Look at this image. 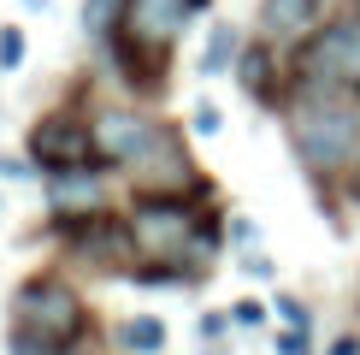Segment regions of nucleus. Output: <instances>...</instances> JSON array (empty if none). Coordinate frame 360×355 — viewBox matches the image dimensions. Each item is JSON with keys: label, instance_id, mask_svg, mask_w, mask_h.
<instances>
[{"label": "nucleus", "instance_id": "obj_1", "mask_svg": "<svg viewBox=\"0 0 360 355\" xmlns=\"http://www.w3.org/2000/svg\"><path fill=\"white\" fill-rule=\"evenodd\" d=\"M290 142L313 178H349L360 160V95L342 89H295L290 95Z\"/></svg>", "mask_w": 360, "mask_h": 355}, {"label": "nucleus", "instance_id": "obj_2", "mask_svg": "<svg viewBox=\"0 0 360 355\" xmlns=\"http://www.w3.org/2000/svg\"><path fill=\"white\" fill-rule=\"evenodd\" d=\"M295 89L360 95V12H337L307 42H295Z\"/></svg>", "mask_w": 360, "mask_h": 355}, {"label": "nucleus", "instance_id": "obj_3", "mask_svg": "<svg viewBox=\"0 0 360 355\" xmlns=\"http://www.w3.org/2000/svg\"><path fill=\"white\" fill-rule=\"evenodd\" d=\"M130 237H136V255L154 261H213L201 249V213L189 207V196H142L130 213Z\"/></svg>", "mask_w": 360, "mask_h": 355}, {"label": "nucleus", "instance_id": "obj_4", "mask_svg": "<svg viewBox=\"0 0 360 355\" xmlns=\"http://www.w3.org/2000/svg\"><path fill=\"white\" fill-rule=\"evenodd\" d=\"M89 325L83 314V296L53 273H36L12 290V332H36V337H53V344H71Z\"/></svg>", "mask_w": 360, "mask_h": 355}, {"label": "nucleus", "instance_id": "obj_5", "mask_svg": "<svg viewBox=\"0 0 360 355\" xmlns=\"http://www.w3.org/2000/svg\"><path fill=\"white\" fill-rule=\"evenodd\" d=\"M130 172H136V184L148 196H207L201 172H195L189 148H184V137H177L172 125H154V142L142 148V160Z\"/></svg>", "mask_w": 360, "mask_h": 355}, {"label": "nucleus", "instance_id": "obj_6", "mask_svg": "<svg viewBox=\"0 0 360 355\" xmlns=\"http://www.w3.org/2000/svg\"><path fill=\"white\" fill-rule=\"evenodd\" d=\"M89 137H95V160H112V166H136L142 148L154 142V118L130 113V107H107L89 125Z\"/></svg>", "mask_w": 360, "mask_h": 355}, {"label": "nucleus", "instance_id": "obj_7", "mask_svg": "<svg viewBox=\"0 0 360 355\" xmlns=\"http://www.w3.org/2000/svg\"><path fill=\"white\" fill-rule=\"evenodd\" d=\"M30 160H36L41 172H59V166H83V160H95V137L77 125V118L53 113L41 118L36 130H30Z\"/></svg>", "mask_w": 360, "mask_h": 355}, {"label": "nucleus", "instance_id": "obj_8", "mask_svg": "<svg viewBox=\"0 0 360 355\" xmlns=\"http://www.w3.org/2000/svg\"><path fill=\"white\" fill-rule=\"evenodd\" d=\"M195 0H124V36L142 48H172L184 36Z\"/></svg>", "mask_w": 360, "mask_h": 355}, {"label": "nucleus", "instance_id": "obj_9", "mask_svg": "<svg viewBox=\"0 0 360 355\" xmlns=\"http://www.w3.org/2000/svg\"><path fill=\"white\" fill-rule=\"evenodd\" d=\"M48 201H53L59 219L101 213V207H107V178H101L95 160H83V166H59V172H48Z\"/></svg>", "mask_w": 360, "mask_h": 355}, {"label": "nucleus", "instance_id": "obj_10", "mask_svg": "<svg viewBox=\"0 0 360 355\" xmlns=\"http://www.w3.org/2000/svg\"><path fill=\"white\" fill-rule=\"evenodd\" d=\"M325 24V0H266L260 6V30L272 42H307Z\"/></svg>", "mask_w": 360, "mask_h": 355}, {"label": "nucleus", "instance_id": "obj_11", "mask_svg": "<svg viewBox=\"0 0 360 355\" xmlns=\"http://www.w3.org/2000/svg\"><path fill=\"white\" fill-rule=\"evenodd\" d=\"M231 71H236V83H243V95H254V101H278V66H272V48H266V42L243 48Z\"/></svg>", "mask_w": 360, "mask_h": 355}, {"label": "nucleus", "instance_id": "obj_12", "mask_svg": "<svg viewBox=\"0 0 360 355\" xmlns=\"http://www.w3.org/2000/svg\"><path fill=\"white\" fill-rule=\"evenodd\" d=\"M118 349L160 355V349H166V320H160V314H130L124 325H118Z\"/></svg>", "mask_w": 360, "mask_h": 355}, {"label": "nucleus", "instance_id": "obj_13", "mask_svg": "<svg viewBox=\"0 0 360 355\" xmlns=\"http://www.w3.org/2000/svg\"><path fill=\"white\" fill-rule=\"evenodd\" d=\"M236 54H243V36H236V24H219L213 36H207V48H201V71H207V77H219V71H231V66H236Z\"/></svg>", "mask_w": 360, "mask_h": 355}, {"label": "nucleus", "instance_id": "obj_14", "mask_svg": "<svg viewBox=\"0 0 360 355\" xmlns=\"http://www.w3.org/2000/svg\"><path fill=\"white\" fill-rule=\"evenodd\" d=\"M112 24H124V0H89L83 6V30L89 36H107Z\"/></svg>", "mask_w": 360, "mask_h": 355}, {"label": "nucleus", "instance_id": "obj_15", "mask_svg": "<svg viewBox=\"0 0 360 355\" xmlns=\"http://www.w3.org/2000/svg\"><path fill=\"white\" fill-rule=\"evenodd\" d=\"M24 66V30H0V71H18Z\"/></svg>", "mask_w": 360, "mask_h": 355}, {"label": "nucleus", "instance_id": "obj_16", "mask_svg": "<svg viewBox=\"0 0 360 355\" xmlns=\"http://www.w3.org/2000/svg\"><path fill=\"white\" fill-rule=\"evenodd\" d=\"M189 130H195V137H219V130H224V113L213 107V101H201V107L189 113Z\"/></svg>", "mask_w": 360, "mask_h": 355}, {"label": "nucleus", "instance_id": "obj_17", "mask_svg": "<svg viewBox=\"0 0 360 355\" xmlns=\"http://www.w3.org/2000/svg\"><path fill=\"white\" fill-rule=\"evenodd\" d=\"M278 355H313L307 325H283V332H278Z\"/></svg>", "mask_w": 360, "mask_h": 355}, {"label": "nucleus", "instance_id": "obj_18", "mask_svg": "<svg viewBox=\"0 0 360 355\" xmlns=\"http://www.w3.org/2000/svg\"><path fill=\"white\" fill-rule=\"evenodd\" d=\"M278 320H283V325H313V314H307L302 296H278Z\"/></svg>", "mask_w": 360, "mask_h": 355}, {"label": "nucleus", "instance_id": "obj_19", "mask_svg": "<svg viewBox=\"0 0 360 355\" xmlns=\"http://www.w3.org/2000/svg\"><path fill=\"white\" fill-rule=\"evenodd\" d=\"M231 320H236V325H260V320H266V302H254V296H243V302L231 308Z\"/></svg>", "mask_w": 360, "mask_h": 355}, {"label": "nucleus", "instance_id": "obj_20", "mask_svg": "<svg viewBox=\"0 0 360 355\" xmlns=\"http://www.w3.org/2000/svg\"><path fill=\"white\" fill-rule=\"evenodd\" d=\"M243 273H248V278H272V273H278V266H272V261H266V255H243Z\"/></svg>", "mask_w": 360, "mask_h": 355}, {"label": "nucleus", "instance_id": "obj_21", "mask_svg": "<svg viewBox=\"0 0 360 355\" xmlns=\"http://www.w3.org/2000/svg\"><path fill=\"white\" fill-rule=\"evenodd\" d=\"M224 325H231V314H201V344H213Z\"/></svg>", "mask_w": 360, "mask_h": 355}, {"label": "nucleus", "instance_id": "obj_22", "mask_svg": "<svg viewBox=\"0 0 360 355\" xmlns=\"http://www.w3.org/2000/svg\"><path fill=\"white\" fill-rule=\"evenodd\" d=\"M325 355H360V337L342 332V337H331V349H325Z\"/></svg>", "mask_w": 360, "mask_h": 355}, {"label": "nucleus", "instance_id": "obj_23", "mask_svg": "<svg viewBox=\"0 0 360 355\" xmlns=\"http://www.w3.org/2000/svg\"><path fill=\"white\" fill-rule=\"evenodd\" d=\"M36 172V160H0V178H30Z\"/></svg>", "mask_w": 360, "mask_h": 355}, {"label": "nucleus", "instance_id": "obj_24", "mask_svg": "<svg viewBox=\"0 0 360 355\" xmlns=\"http://www.w3.org/2000/svg\"><path fill=\"white\" fill-rule=\"evenodd\" d=\"M349 189H354V196H360V160H354V166H349Z\"/></svg>", "mask_w": 360, "mask_h": 355}, {"label": "nucleus", "instance_id": "obj_25", "mask_svg": "<svg viewBox=\"0 0 360 355\" xmlns=\"http://www.w3.org/2000/svg\"><path fill=\"white\" fill-rule=\"evenodd\" d=\"M201 355H231V349H224V344H219V337H213V344H207V349H201Z\"/></svg>", "mask_w": 360, "mask_h": 355}, {"label": "nucleus", "instance_id": "obj_26", "mask_svg": "<svg viewBox=\"0 0 360 355\" xmlns=\"http://www.w3.org/2000/svg\"><path fill=\"white\" fill-rule=\"evenodd\" d=\"M24 6H30V12H41V6H48V0H24Z\"/></svg>", "mask_w": 360, "mask_h": 355}, {"label": "nucleus", "instance_id": "obj_27", "mask_svg": "<svg viewBox=\"0 0 360 355\" xmlns=\"http://www.w3.org/2000/svg\"><path fill=\"white\" fill-rule=\"evenodd\" d=\"M354 12H360V0H354Z\"/></svg>", "mask_w": 360, "mask_h": 355}]
</instances>
